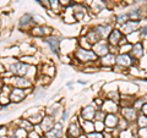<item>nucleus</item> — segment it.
I'll use <instances>...</instances> for the list:
<instances>
[{
  "instance_id": "72a5a7b5",
  "label": "nucleus",
  "mask_w": 147,
  "mask_h": 138,
  "mask_svg": "<svg viewBox=\"0 0 147 138\" xmlns=\"http://www.w3.org/2000/svg\"><path fill=\"white\" fill-rule=\"evenodd\" d=\"M67 116H69V111H67V110H65V111L63 113V115H61V122L66 121L67 120Z\"/></svg>"
},
{
  "instance_id": "a878e982",
  "label": "nucleus",
  "mask_w": 147,
  "mask_h": 138,
  "mask_svg": "<svg viewBox=\"0 0 147 138\" xmlns=\"http://www.w3.org/2000/svg\"><path fill=\"white\" fill-rule=\"evenodd\" d=\"M136 123H137V126H139L140 128H147V115L141 113L139 116H137Z\"/></svg>"
},
{
  "instance_id": "4468645a",
  "label": "nucleus",
  "mask_w": 147,
  "mask_h": 138,
  "mask_svg": "<svg viewBox=\"0 0 147 138\" xmlns=\"http://www.w3.org/2000/svg\"><path fill=\"white\" fill-rule=\"evenodd\" d=\"M93 28L97 31V33L99 34L100 39H107L114 27L112 25H109V23H103V25H97L96 27H93Z\"/></svg>"
},
{
  "instance_id": "2f4dec72",
  "label": "nucleus",
  "mask_w": 147,
  "mask_h": 138,
  "mask_svg": "<svg viewBox=\"0 0 147 138\" xmlns=\"http://www.w3.org/2000/svg\"><path fill=\"white\" fill-rule=\"evenodd\" d=\"M139 32H140V36L141 37H146L147 36V26H141Z\"/></svg>"
},
{
  "instance_id": "6e6552de",
  "label": "nucleus",
  "mask_w": 147,
  "mask_h": 138,
  "mask_svg": "<svg viewBox=\"0 0 147 138\" xmlns=\"http://www.w3.org/2000/svg\"><path fill=\"white\" fill-rule=\"evenodd\" d=\"M92 50H93L99 58H102L104 55H107L108 53H110L109 52V43L105 42L103 39H100L99 42H97L93 47H92Z\"/></svg>"
},
{
  "instance_id": "b1692460",
  "label": "nucleus",
  "mask_w": 147,
  "mask_h": 138,
  "mask_svg": "<svg viewBox=\"0 0 147 138\" xmlns=\"http://www.w3.org/2000/svg\"><path fill=\"white\" fill-rule=\"evenodd\" d=\"M63 5L59 3V0H50V10H53L54 13H60L63 11Z\"/></svg>"
},
{
  "instance_id": "f257e3e1",
  "label": "nucleus",
  "mask_w": 147,
  "mask_h": 138,
  "mask_svg": "<svg viewBox=\"0 0 147 138\" xmlns=\"http://www.w3.org/2000/svg\"><path fill=\"white\" fill-rule=\"evenodd\" d=\"M74 56H75V60L81 64H93L99 61V56L92 49H85L81 47L74 52Z\"/></svg>"
},
{
  "instance_id": "7c9ffc66",
  "label": "nucleus",
  "mask_w": 147,
  "mask_h": 138,
  "mask_svg": "<svg viewBox=\"0 0 147 138\" xmlns=\"http://www.w3.org/2000/svg\"><path fill=\"white\" fill-rule=\"evenodd\" d=\"M87 138H104V135H102V133L98 131H93L87 135Z\"/></svg>"
},
{
  "instance_id": "c9c22d12",
  "label": "nucleus",
  "mask_w": 147,
  "mask_h": 138,
  "mask_svg": "<svg viewBox=\"0 0 147 138\" xmlns=\"http://www.w3.org/2000/svg\"><path fill=\"white\" fill-rule=\"evenodd\" d=\"M126 4H132V3H135V0H124Z\"/></svg>"
},
{
  "instance_id": "e433bc0d",
  "label": "nucleus",
  "mask_w": 147,
  "mask_h": 138,
  "mask_svg": "<svg viewBox=\"0 0 147 138\" xmlns=\"http://www.w3.org/2000/svg\"><path fill=\"white\" fill-rule=\"evenodd\" d=\"M0 26H1V21H0Z\"/></svg>"
},
{
  "instance_id": "9d476101",
  "label": "nucleus",
  "mask_w": 147,
  "mask_h": 138,
  "mask_svg": "<svg viewBox=\"0 0 147 138\" xmlns=\"http://www.w3.org/2000/svg\"><path fill=\"white\" fill-rule=\"evenodd\" d=\"M18 26H20V28H21V29H27V31H31L32 27L36 26L34 17L32 16L31 13H25V15L20 18V22H18Z\"/></svg>"
},
{
  "instance_id": "2eb2a0df",
  "label": "nucleus",
  "mask_w": 147,
  "mask_h": 138,
  "mask_svg": "<svg viewBox=\"0 0 147 138\" xmlns=\"http://www.w3.org/2000/svg\"><path fill=\"white\" fill-rule=\"evenodd\" d=\"M60 38H58V37H54V36H48V37H45V43H47L49 45V48L50 50L55 54V55H58L59 53V47H60Z\"/></svg>"
},
{
  "instance_id": "393cba45",
  "label": "nucleus",
  "mask_w": 147,
  "mask_h": 138,
  "mask_svg": "<svg viewBox=\"0 0 147 138\" xmlns=\"http://www.w3.org/2000/svg\"><path fill=\"white\" fill-rule=\"evenodd\" d=\"M20 127H22L27 132H32V131H33V123H32L28 119H22V120L20 121Z\"/></svg>"
},
{
  "instance_id": "f3484780",
  "label": "nucleus",
  "mask_w": 147,
  "mask_h": 138,
  "mask_svg": "<svg viewBox=\"0 0 147 138\" xmlns=\"http://www.w3.org/2000/svg\"><path fill=\"white\" fill-rule=\"evenodd\" d=\"M99 61L102 64V67H113L117 62V55L113 53H108L107 55L99 58Z\"/></svg>"
},
{
  "instance_id": "5701e85b",
  "label": "nucleus",
  "mask_w": 147,
  "mask_h": 138,
  "mask_svg": "<svg viewBox=\"0 0 147 138\" xmlns=\"http://www.w3.org/2000/svg\"><path fill=\"white\" fill-rule=\"evenodd\" d=\"M104 7H105V1H104V0H93V1H92V4H91L92 11L96 12V13L100 12Z\"/></svg>"
},
{
  "instance_id": "f8f14e48",
  "label": "nucleus",
  "mask_w": 147,
  "mask_h": 138,
  "mask_svg": "<svg viewBox=\"0 0 147 138\" xmlns=\"http://www.w3.org/2000/svg\"><path fill=\"white\" fill-rule=\"evenodd\" d=\"M96 105H87V107H84L81 109V119L87 121H93L94 116H96Z\"/></svg>"
},
{
  "instance_id": "423d86ee",
  "label": "nucleus",
  "mask_w": 147,
  "mask_h": 138,
  "mask_svg": "<svg viewBox=\"0 0 147 138\" xmlns=\"http://www.w3.org/2000/svg\"><path fill=\"white\" fill-rule=\"evenodd\" d=\"M120 113H121V116L125 119V120H127L129 122H136L137 116H139V110L136 108H134L132 105L121 108Z\"/></svg>"
},
{
  "instance_id": "a211bd4d",
  "label": "nucleus",
  "mask_w": 147,
  "mask_h": 138,
  "mask_svg": "<svg viewBox=\"0 0 147 138\" xmlns=\"http://www.w3.org/2000/svg\"><path fill=\"white\" fill-rule=\"evenodd\" d=\"M144 45H142L141 42H136L132 44V49L130 52V55L134 59H136L137 61L140 60V59H142V56H144Z\"/></svg>"
},
{
  "instance_id": "7ed1b4c3",
  "label": "nucleus",
  "mask_w": 147,
  "mask_h": 138,
  "mask_svg": "<svg viewBox=\"0 0 147 138\" xmlns=\"http://www.w3.org/2000/svg\"><path fill=\"white\" fill-rule=\"evenodd\" d=\"M107 39L110 47H118V45H123L127 43L126 36L123 33L120 28H113Z\"/></svg>"
},
{
  "instance_id": "ddd939ff",
  "label": "nucleus",
  "mask_w": 147,
  "mask_h": 138,
  "mask_svg": "<svg viewBox=\"0 0 147 138\" xmlns=\"http://www.w3.org/2000/svg\"><path fill=\"white\" fill-rule=\"evenodd\" d=\"M82 127L79 125L77 121H74L70 123V126L67 127V131H66V136L70 137V138H77L82 135Z\"/></svg>"
},
{
  "instance_id": "dca6fc26",
  "label": "nucleus",
  "mask_w": 147,
  "mask_h": 138,
  "mask_svg": "<svg viewBox=\"0 0 147 138\" xmlns=\"http://www.w3.org/2000/svg\"><path fill=\"white\" fill-rule=\"evenodd\" d=\"M55 125V121H54V117L53 115H44L42 121H40V128H42L43 132H49Z\"/></svg>"
},
{
  "instance_id": "c756f323",
  "label": "nucleus",
  "mask_w": 147,
  "mask_h": 138,
  "mask_svg": "<svg viewBox=\"0 0 147 138\" xmlns=\"http://www.w3.org/2000/svg\"><path fill=\"white\" fill-rule=\"evenodd\" d=\"M105 128V125H104V121H96L94 122V130L98 131V132H102Z\"/></svg>"
},
{
  "instance_id": "20e7f679",
  "label": "nucleus",
  "mask_w": 147,
  "mask_h": 138,
  "mask_svg": "<svg viewBox=\"0 0 147 138\" xmlns=\"http://www.w3.org/2000/svg\"><path fill=\"white\" fill-rule=\"evenodd\" d=\"M137 64V60L134 59L130 54H121L119 53L117 55V62L115 65L119 67H123V68H130L132 66H135Z\"/></svg>"
},
{
  "instance_id": "473e14b6",
  "label": "nucleus",
  "mask_w": 147,
  "mask_h": 138,
  "mask_svg": "<svg viewBox=\"0 0 147 138\" xmlns=\"http://www.w3.org/2000/svg\"><path fill=\"white\" fill-rule=\"evenodd\" d=\"M59 3H60L64 7H66V6H69V5H72V1H71V0H59Z\"/></svg>"
},
{
  "instance_id": "aec40b11",
  "label": "nucleus",
  "mask_w": 147,
  "mask_h": 138,
  "mask_svg": "<svg viewBox=\"0 0 147 138\" xmlns=\"http://www.w3.org/2000/svg\"><path fill=\"white\" fill-rule=\"evenodd\" d=\"M118 122H119V117L114 113H108L107 115H105V119H104L105 127L115 128V127H118Z\"/></svg>"
},
{
  "instance_id": "f704fd0d",
  "label": "nucleus",
  "mask_w": 147,
  "mask_h": 138,
  "mask_svg": "<svg viewBox=\"0 0 147 138\" xmlns=\"http://www.w3.org/2000/svg\"><path fill=\"white\" fill-rule=\"evenodd\" d=\"M140 111L142 113V114H145V115H147V102L144 104V105H142V108H141V110H140Z\"/></svg>"
},
{
  "instance_id": "c85d7f7f",
  "label": "nucleus",
  "mask_w": 147,
  "mask_h": 138,
  "mask_svg": "<svg viewBox=\"0 0 147 138\" xmlns=\"http://www.w3.org/2000/svg\"><path fill=\"white\" fill-rule=\"evenodd\" d=\"M105 115H107V114H104L103 109L98 108V110H97V111H96L94 120H96V121H104V119H105Z\"/></svg>"
},
{
  "instance_id": "cd10ccee",
  "label": "nucleus",
  "mask_w": 147,
  "mask_h": 138,
  "mask_svg": "<svg viewBox=\"0 0 147 138\" xmlns=\"http://www.w3.org/2000/svg\"><path fill=\"white\" fill-rule=\"evenodd\" d=\"M120 94L118 93V92L115 90V92H109V93L107 94V98L105 99H110V100H113V102H119L120 100Z\"/></svg>"
},
{
  "instance_id": "6ab92c4d",
  "label": "nucleus",
  "mask_w": 147,
  "mask_h": 138,
  "mask_svg": "<svg viewBox=\"0 0 147 138\" xmlns=\"http://www.w3.org/2000/svg\"><path fill=\"white\" fill-rule=\"evenodd\" d=\"M48 27H44V26H33L31 28V34L34 36V37H48L52 34V28L45 31Z\"/></svg>"
},
{
  "instance_id": "39448f33",
  "label": "nucleus",
  "mask_w": 147,
  "mask_h": 138,
  "mask_svg": "<svg viewBox=\"0 0 147 138\" xmlns=\"http://www.w3.org/2000/svg\"><path fill=\"white\" fill-rule=\"evenodd\" d=\"M30 88H18V87H12L10 92V100L11 103H21L22 100H25V98L28 94Z\"/></svg>"
},
{
  "instance_id": "412c9836",
  "label": "nucleus",
  "mask_w": 147,
  "mask_h": 138,
  "mask_svg": "<svg viewBox=\"0 0 147 138\" xmlns=\"http://www.w3.org/2000/svg\"><path fill=\"white\" fill-rule=\"evenodd\" d=\"M129 20H142L144 18V9L142 6H135L127 11Z\"/></svg>"
},
{
  "instance_id": "1a4fd4ad",
  "label": "nucleus",
  "mask_w": 147,
  "mask_h": 138,
  "mask_svg": "<svg viewBox=\"0 0 147 138\" xmlns=\"http://www.w3.org/2000/svg\"><path fill=\"white\" fill-rule=\"evenodd\" d=\"M12 87H18V88H31L32 81L28 77H22V76H13L11 77Z\"/></svg>"
},
{
  "instance_id": "0eeeda50",
  "label": "nucleus",
  "mask_w": 147,
  "mask_h": 138,
  "mask_svg": "<svg viewBox=\"0 0 147 138\" xmlns=\"http://www.w3.org/2000/svg\"><path fill=\"white\" fill-rule=\"evenodd\" d=\"M140 25H141V22L139 20H127L125 23H123L120 26V29H121V32L127 36L130 33H134V32L139 31Z\"/></svg>"
},
{
  "instance_id": "bb28decb",
  "label": "nucleus",
  "mask_w": 147,
  "mask_h": 138,
  "mask_svg": "<svg viewBox=\"0 0 147 138\" xmlns=\"http://www.w3.org/2000/svg\"><path fill=\"white\" fill-rule=\"evenodd\" d=\"M129 20V16H127V12H124V13H119V15L115 16V22L118 25H123Z\"/></svg>"
},
{
  "instance_id": "4be33fe9",
  "label": "nucleus",
  "mask_w": 147,
  "mask_h": 138,
  "mask_svg": "<svg viewBox=\"0 0 147 138\" xmlns=\"http://www.w3.org/2000/svg\"><path fill=\"white\" fill-rule=\"evenodd\" d=\"M85 37H86V39L88 40V43L92 45V47L100 40V37H99V34L97 33V31H96L94 28H91V29L87 31V33H86Z\"/></svg>"
},
{
  "instance_id": "f03ea898",
  "label": "nucleus",
  "mask_w": 147,
  "mask_h": 138,
  "mask_svg": "<svg viewBox=\"0 0 147 138\" xmlns=\"http://www.w3.org/2000/svg\"><path fill=\"white\" fill-rule=\"evenodd\" d=\"M33 67L32 65L27 62H24V61H15L12 62L10 65V68H9V71H10L13 76H22V77H27L28 75V72L31 71V68Z\"/></svg>"
},
{
  "instance_id": "9b49d317",
  "label": "nucleus",
  "mask_w": 147,
  "mask_h": 138,
  "mask_svg": "<svg viewBox=\"0 0 147 138\" xmlns=\"http://www.w3.org/2000/svg\"><path fill=\"white\" fill-rule=\"evenodd\" d=\"M72 13L74 16L76 17L77 21H82L84 18L86 17V13H87V10L86 7L84 6V4L81 3H72Z\"/></svg>"
}]
</instances>
